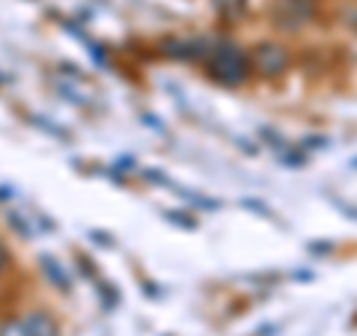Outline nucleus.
I'll use <instances>...</instances> for the list:
<instances>
[{
  "label": "nucleus",
  "mask_w": 357,
  "mask_h": 336,
  "mask_svg": "<svg viewBox=\"0 0 357 336\" xmlns=\"http://www.w3.org/2000/svg\"><path fill=\"white\" fill-rule=\"evenodd\" d=\"M206 69L208 77L218 81L220 86H241L250 81L253 66H250V51H244L241 45L220 39L211 45L208 57H206Z\"/></svg>",
  "instance_id": "nucleus-1"
},
{
  "label": "nucleus",
  "mask_w": 357,
  "mask_h": 336,
  "mask_svg": "<svg viewBox=\"0 0 357 336\" xmlns=\"http://www.w3.org/2000/svg\"><path fill=\"white\" fill-rule=\"evenodd\" d=\"M250 66H253V75L265 77V81H274V77H283L289 72L292 54H289L283 42H259L250 51Z\"/></svg>",
  "instance_id": "nucleus-2"
},
{
  "label": "nucleus",
  "mask_w": 357,
  "mask_h": 336,
  "mask_svg": "<svg viewBox=\"0 0 357 336\" xmlns=\"http://www.w3.org/2000/svg\"><path fill=\"white\" fill-rule=\"evenodd\" d=\"M312 18L310 0H277V24L283 30H301Z\"/></svg>",
  "instance_id": "nucleus-3"
},
{
  "label": "nucleus",
  "mask_w": 357,
  "mask_h": 336,
  "mask_svg": "<svg viewBox=\"0 0 357 336\" xmlns=\"http://www.w3.org/2000/svg\"><path fill=\"white\" fill-rule=\"evenodd\" d=\"M27 336H60V321L48 310H33L24 316Z\"/></svg>",
  "instance_id": "nucleus-4"
},
{
  "label": "nucleus",
  "mask_w": 357,
  "mask_h": 336,
  "mask_svg": "<svg viewBox=\"0 0 357 336\" xmlns=\"http://www.w3.org/2000/svg\"><path fill=\"white\" fill-rule=\"evenodd\" d=\"M42 271L48 274V277H51V283L57 286V289H63V292H69V289H72V283H69V277H66V271L51 259V256H42Z\"/></svg>",
  "instance_id": "nucleus-5"
},
{
  "label": "nucleus",
  "mask_w": 357,
  "mask_h": 336,
  "mask_svg": "<svg viewBox=\"0 0 357 336\" xmlns=\"http://www.w3.org/2000/svg\"><path fill=\"white\" fill-rule=\"evenodd\" d=\"M211 3H215L218 15H220V18H227V21L241 18L244 13H248V0H211Z\"/></svg>",
  "instance_id": "nucleus-6"
},
{
  "label": "nucleus",
  "mask_w": 357,
  "mask_h": 336,
  "mask_svg": "<svg viewBox=\"0 0 357 336\" xmlns=\"http://www.w3.org/2000/svg\"><path fill=\"white\" fill-rule=\"evenodd\" d=\"M0 336H27L24 319H6V321H0Z\"/></svg>",
  "instance_id": "nucleus-7"
},
{
  "label": "nucleus",
  "mask_w": 357,
  "mask_h": 336,
  "mask_svg": "<svg viewBox=\"0 0 357 336\" xmlns=\"http://www.w3.org/2000/svg\"><path fill=\"white\" fill-rule=\"evenodd\" d=\"M6 265H9V250H6V244L0 241V271H6Z\"/></svg>",
  "instance_id": "nucleus-8"
}]
</instances>
